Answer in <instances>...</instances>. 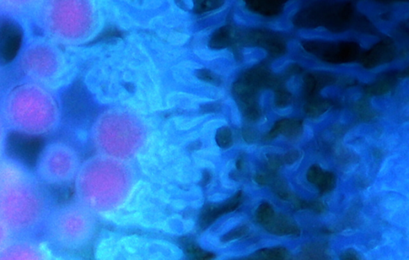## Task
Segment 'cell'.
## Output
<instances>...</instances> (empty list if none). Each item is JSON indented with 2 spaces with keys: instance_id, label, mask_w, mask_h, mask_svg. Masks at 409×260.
<instances>
[{
  "instance_id": "cell-1",
  "label": "cell",
  "mask_w": 409,
  "mask_h": 260,
  "mask_svg": "<svg viewBox=\"0 0 409 260\" xmlns=\"http://www.w3.org/2000/svg\"><path fill=\"white\" fill-rule=\"evenodd\" d=\"M52 195L34 172L17 160L0 159V219L15 237L40 234L55 205Z\"/></svg>"
},
{
  "instance_id": "cell-2",
  "label": "cell",
  "mask_w": 409,
  "mask_h": 260,
  "mask_svg": "<svg viewBox=\"0 0 409 260\" xmlns=\"http://www.w3.org/2000/svg\"><path fill=\"white\" fill-rule=\"evenodd\" d=\"M0 113L9 131L30 137H42L56 131L62 110L56 91L21 80L0 99Z\"/></svg>"
},
{
  "instance_id": "cell-3",
  "label": "cell",
  "mask_w": 409,
  "mask_h": 260,
  "mask_svg": "<svg viewBox=\"0 0 409 260\" xmlns=\"http://www.w3.org/2000/svg\"><path fill=\"white\" fill-rule=\"evenodd\" d=\"M23 80L40 84L53 91L65 86L68 67L61 44L42 35H26L14 62Z\"/></svg>"
},
{
  "instance_id": "cell-4",
  "label": "cell",
  "mask_w": 409,
  "mask_h": 260,
  "mask_svg": "<svg viewBox=\"0 0 409 260\" xmlns=\"http://www.w3.org/2000/svg\"><path fill=\"white\" fill-rule=\"evenodd\" d=\"M90 221L82 206L55 204L47 215L40 234L52 254L77 251L87 241Z\"/></svg>"
},
{
  "instance_id": "cell-5",
  "label": "cell",
  "mask_w": 409,
  "mask_h": 260,
  "mask_svg": "<svg viewBox=\"0 0 409 260\" xmlns=\"http://www.w3.org/2000/svg\"><path fill=\"white\" fill-rule=\"evenodd\" d=\"M78 165L77 154L71 146L61 140H52L38 155L34 172L47 188H62L73 180Z\"/></svg>"
},
{
  "instance_id": "cell-6",
  "label": "cell",
  "mask_w": 409,
  "mask_h": 260,
  "mask_svg": "<svg viewBox=\"0 0 409 260\" xmlns=\"http://www.w3.org/2000/svg\"><path fill=\"white\" fill-rule=\"evenodd\" d=\"M303 47L307 51L314 54L323 61L332 63L353 62L360 54V46L355 42L309 41L304 42Z\"/></svg>"
},
{
  "instance_id": "cell-7",
  "label": "cell",
  "mask_w": 409,
  "mask_h": 260,
  "mask_svg": "<svg viewBox=\"0 0 409 260\" xmlns=\"http://www.w3.org/2000/svg\"><path fill=\"white\" fill-rule=\"evenodd\" d=\"M53 257L45 242L30 237H14L0 254V259H47Z\"/></svg>"
},
{
  "instance_id": "cell-8",
  "label": "cell",
  "mask_w": 409,
  "mask_h": 260,
  "mask_svg": "<svg viewBox=\"0 0 409 260\" xmlns=\"http://www.w3.org/2000/svg\"><path fill=\"white\" fill-rule=\"evenodd\" d=\"M395 53V47L392 41H382L365 54L363 58L364 67L374 68L380 64L389 63L394 58Z\"/></svg>"
},
{
  "instance_id": "cell-9",
  "label": "cell",
  "mask_w": 409,
  "mask_h": 260,
  "mask_svg": "<svg viewBox=\"0 0 409 260\" xmlns=\"http://www.w3.org/2000/svg\"><path fill=\"white\" fill-rule=\"evenodd\" d=\"M263 225L268 232L276 236H298L300 234L298 225L284 215L274 214L273 218Z\"/></svg>"
},
{
  "instance_id": "cell-10",
  "label": "cell",
  "mask_w": 409,
  "mask_h": 260,
  "mask_svg": "<svg viewBox=\"0 0 409 260\" xmlns=\"http://www.w3.org/2000/svg\"><path fill=\"white\" fill-rule=\"evenodd\" d=\"M303 131V121L296 119H282L275 124L268 134V139L272 140L282 134L285 137H297Z\"/></svg>"
},
{
  "instance_id": "cell-11",
  "label": "cell",
  "mask_w": 409,
  "mask_h": 260,
  "mask_svg": "<svg viewBox=\"0 0 409 260\" xmlns=\"http://www.w3.org/2000/svg\"><path fill=\"white\" fill-rule=\"evenodd\" d=\"M284 1H246V7L251 12L260 14L267 17H272L282 13Z\"/></svg>"
},
{
  "instance_id": "cell-12",
  "label": "cell",
  "mask_w": 409,
  "mask_h": 260,
  "mask_svg": "<svg viewBox=\"0 0 409 260\" xmlns=\"http://www.w3.org/2000/svg\"><path fill=\"white\" fill-rule=\"evenodd\" d=\"M234 35L233 29L230 26H223L214 32L211 40H209V47L214 49H223L227 47L232 42Z\"/></svg>"
},
{
  "instance_id": "cell-13",
  "label": "cell",
  "mask_w": 409,
  "mask_h": 260,
  "mask_svg": "<svg viewBox=\"0 0 409 260\" xmlns=\"http://www.w3.org/2000/svg\"><path fill=\"white\" fill-rule=\"evenodd\" d=\"M288 257L289 251L282 247L262 249L254 254V258L257 259H284Z\"/></svg>"
},
{
  "instance_id": "cell-14",
  "label": "cell",
  "mask_w": 409,
  "mask_h": 260,
  "mask_svg": "<svg viewBox=\"0 0 409 260\" xmlns=\"http://www.w3.org/2000/svg\"><path fill=\"white\" fill-rule=\"evenodd\" d=\"M330 106L326 101L313 100L305 105V111L310 116L317 117L329 109Z\"/></svg>"
},
{
  "instance_id": "cell-15",
  "label": "cell",
  "mask_w": 409,
  "mask_h": 260,
  "mask_svg": "<svg viewBox=\"0 0 409 260\" xmlns=\"http://www.w3.org/2000/svg\"><path fill=\"white\" fill-rule=\"evenodd\" d=\"M322 194L329 193L336 186V177L331 172H325L321 181L316 185Z\"/></svg>"
},
{
  "instance_id": "cell-16",
  "label": "cell",
  "mask_w": 409,
  "mask_h": 260,
  "mask_svg": "<svg viewBox=\"0 0 409 260\" xmlns=\"http://www.w3.org/2000/svg\"><path fill=\"white\" fill-rule=\"evenodd\" d=\"M275 214L271 204L263 202L259 205L256 211V218L262 225L270 220Z\"/></svg>"
},
{
  "instance_id": "cell-17",
  "label": "cell",
  "mask_w": 409,
  "mask_h": 260,
  "mask_svg": "<svg viewBox=\"0 0 409 260\" xmlns=\"http://www.w3.org/2000/svg\"><path fill=\"white\" fill-rule=\"evenodd\" d=\"M223 1H212V0H202V1H195V13L197 14H203L205 13L211 12V10H216L223 6Z\"/></svg>"
},
{
  "instance_id": "cell-18",
  "label": "cell",
  "mask_w": 409,
  "mask_h": 260,
  "mask_svg": "<svg viewBox=\"0 0 409 260\" xmlns=\"http://www.w3.org/2000/svg\"><path fill=\"white\" fill-rule=\"evenodd\" d=\"M216 140L220 148L228 149L233 144L232 133L227 127H223L218 130Z\"/></svg>"
},
{
  "instance_id": "cell-19",
  "label": "cell",
  "mask_w": 409,
  "mask_h": 260,
  "mask_svg": "<svg viewBox=\"0 0 409 260\" xmlns=\"http://www.w3.org/2000/svg\"><path fill=\"white\" fill-rule=\"evenodd\" d=\"M14 237L8 225L0 219V254L8 247Z\"/></svg>"
},
{
  "instance_id": "cell-20",
  "label": "cell",
  "mask_w": 409,
  "mask_h": 260,
  "mask_svg": "<svg viewBox=\"0 0 409 260\" xmlns=\"http://www.w3.org/2000/svg\"><path fill=\"white\" fill-rule=\"evenodd\" d=\"M8 131L6 124H5L1 113H0V159L3 158L5 154Z\"/></svg>"
},
{
  "instance_id": "cell-21",
  "label": "cell",
  "mask_w": 409,
  "mask_h": 260,
  "mask_svg": "<svg viewBox=\"0 0 409 260\" xmlns=\"http://www.w3.org/2000/svg\"><path fill=\"white\" fill-rule=\"evenodd\" d=\"M325 171H323L319 165H314L310 168L308 172H307V179L309 182L316 186L319 183Z\"/></svg>"
},
{
  "instance_id": "cell-22",
  "label": "cell",
  "mask_w": 409,
  "mask_h": 260,
  "mask_svg": "<svg viewBox=\"0 0 409 260\" xmlns=\"http://www.w3.org/2000/svg\"><path fill=\"white\" fill-rule=\"evenodd\" d=\"M316 89V78L314 74H307L304 79V90L305 94L312 96Z\"/></svg>"
},
{
  "instance_id": "cell-23",
  "label": "cell",
  "mask_w": 409,
  "mask_h": 260,
  "mask_svg": "<svg viewBox=\"0 0 409 260\" xmlns=\"http://www.w3.org/2000/svg\"><path fill=\"white\" fill-rule=\"evenodd\" d=\"M292 101V96L287 91H278L276 95L275 104L279 108L288 106Z\"/></svg>"
},
{
  "instance_id": "cell-24",
  "label": "cell",
  "mask_w": 409,
  "mask_h": 260,
  "mask_svg": "<svg viewBox=\"0 0 409 260\" xmlns=\"http://www.w3.org/2000/svg\"><path fill=\"white\" fill-rule=\"evenodd\" d=\"M248 232V227L246 226H241L233 230L232 231H230L227 236H225V241H230L236 239H239V238L244 236Z\"/></svg>"
},
{
  "instance_id": "cell-25",
  "label": "cell",
  "mask_w": 409,
  "mask_h": 260,
  "mask_svg": "<svg viewBox=\"0 0 409 260\" xmlns=\"http://www.w3.org/2000/svg\"><path fill=\"white\" fill-rule=\"evenodd\" d=\"M198 77L209 83H216V77L211 72L207 69L199 70L197 72Z\"/></svg>"
},
{
  "instance_id": "cell-26",
  "label": "cell",
  "mask_w": 409,
  "mask_h": 260,
  "mask_svg": "<svg viewBox=\"0 0 409 260\" xmlns=\"http://www.w3.org/2000/svg\"><path fill=\"white\" fill-rule=\"evenodd\" d=\"M300 153L298 150H292L285 154L284 161L287 165H292L299 159Z\"/></svg>"
},
{
  "instance_id": "cell-27",
  "label": "cell",
  "mask_w": 409,
  "mask_h": 260,
  "mask_svg": "<svg viewBox=\"0 0 409 260\" xmlns=\"http://www.w3.org/2000/svg\"><path fill=\"white\" fill-rule=\"evenodd\" d=\"M306 209H310L317 213H321L326 210V206L319 202H307Z\"/></svg>"
},
{
  "instance_id": "cell-28",
  "label": "cell",
  "mask_w": 409,
  "mask_h": 260,
  "mask_svg": "<svg viewBox=\"0 0 409 260\" xmlns=\"http://www.w3.org/2000/svg\"><path fill=\"white\" fill-rule=\"evenodd\" d=\"M341 259L344 260H355L359 259V254L353 249H348L341 254Z\"/></svg>"
},
{
  "instance_id": "cell-29",
  "label": "cell",
  "mask_w": 409,
  "mask_h": 260,
  "mask_svg": "<svg viewBox=\"0 0 409 260\" xmlns=\"http://www.w3.org/2000/svg\"><path fill=\"white\" fill-rule=\"evenodd\" d=\"M255 181L257 184H259L261 186H265L266 183V177L263 175H257L255 177Z\"/></svg>"
},
{
  "instance_id": "cell-30",
  "label": "cell",
  "mask_w": 409,
  "mask_h": 260,
  "mask_svg": "<svg viewBox=\"0 0 409 260\" xmlns=\"http://www.w3.org/2000/svg\"><path fill=\"white\" fill-rule=\"evenodd\" d=\"M241 166H242V160L239 159L238 161H236V167H238L239 170H241Z\"/></svg>"
}]
</instances>
